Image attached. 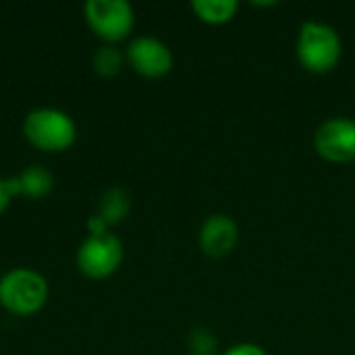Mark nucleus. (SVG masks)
<instances>
[{"label": "nucleus", "mask_w": 355, "mask_h": 355, "mask_svg": "<svg viewBox=\"0 0 355 355\" xmlns=\"http://www.w3.org/2000/svg\"><path fill=\"white\" fill-rule=\"evenodd\" d=\"M127 60L144 77H162L173 69V52L152 35L135 37L127 48Z\"/></svg>", "instance_id": "nucleus-7"}, {"label": "nucleus", "mask_w": 355, "mask_h": 355, "mask_svg": "<svg viewBox=\"0 0 355 355\" xmlns=\"http://www.w3.org/2000/svg\"><path fill=\"white\" fill-rule=\"evenodd\" d=\"M191 8L204 23L223 25L235 17L239 4L235 0H193Z\"/></svg>", "instance_id": "nucleus-10"}, {"label": "nucleus", "mask_w": 355, "mask_h": 355, "mask_svg": "<svg viewBox=\"0 0 355 355\" xmlns=\"http://www.w3.org/2000/svg\"><path fill=\"white\" fill-rule=\"evenodd\" d=\"M10 196H12V191H10V185H8V181L0 179V214H2V212H4V208L8 206V200H10Z\"/></svg>", "instance_id": "nucleus-15"}, {"label": "nucleus", "mask_w": 355, "mask_h": 355, "mask_svg": "<svg viewBox=\"0 0 355 355\" xmlns=\"http://www.w3.org/2000/svg\"><path fill=\"white\" fill-rule=\"evenodd\" d=\"M106 220L100 216V214H96V216H92L89 218V231H92V235H100V233H106Z\"/></svg>", "instance_id": "nucleus-16"}, {"label": "nucleus", "mask_w": 355, "mask_h": 355, "mask_svg": "<svg viewBox=\"0 0 355 355\" xmlns=\"http://www.w3.org/2000/svg\"><path fill=\"white\" fill-rule=\"evenodd\" d=\"M314 148L320 158L335 164H349L355 160V121L347 116H333L324 121L314 133Z\"/></svg>", "instance_id": "nucleus-5"}, {"label": "nucleus", "mask_w": 355, "mask_h": 355, "mask_svg": "<svg viewBox=\"0 0 355 355\" xmlns=\"http://www.w3.org/2000/svg\"><path fill=\"white\" fill-rule=\"evenodd\" d=\"M48 300L46 279L29 268H15L0 279V304L19 316L37 312Z\"/></svg>", "instance_id": "nucleus-2"}, {"label": "nucleus", "mask_w": 355, "mask_h": 355, "mask_svg": "<svg viewBox=\"0 0 355 355\" xmlns=\"http://www.w3.org/2000/svg\"><path fill=\"white\" fill-rule=\"evenodd\" d=\"M239 243V227L227 214H212L200 229V248L210 258L229 256Z\"/></svg>", "instance_id": "nucleus-8"}, {"label": "nucleus", "mask_w": 355, "mask_h": 355, "mask_svg": "<svg viewBox=\"0 0 355 355\" xmlns=\"http://www.w3.org/2000/svg\"><path fill=\"white\" fill-rule=\"evenodd\" d=\"M25 137L40 150L58 152L75 141L77 127L73 119L56 108H35L23 121Z\"/></svg>", "instance_id": "nucleus-3"}, {"label": "nucleus", "mask_w": 355, "mask_h": 355, "mask_svg": "<svg viewBox=\"0 0 355 355\" xmlns=\"http://www.w3.org/2000/svg\"><path fill=\"white\" fill-rule=\"evenodd\" d=\"M12 193H23L29 198H42L52 187V173L40 164L27 166L17 179H8Z\"/></svg>", "instance_id": "nucleus-9"}, {"label": "nucleus", "mask_w": 355, "mask_h": 355, "mask_svg": "<svg viewBox=\"0 0 355 355\" xmlns=\"http://www.w3.org/2000/svg\"><path fill=\"white\" fill-rule=\"evenodd\" d=\"M123 262V245L112 233L89 235L77 250V266L92 279L110 277Z\"/></svg>", "instance_id": "nucleus-4"}, {"label": "nucleus", "mask_w": 355, "mask_h": 355, "mask_svg": "<svg viewBox=\"0 0 355 355\" xmlns=\"http://www.w3.org/2000/svg\"><path fill=\"white\" fill-rule=\"evenodd\" d=\"M123 67V54L112 48V46H104L94 54V69L100 75H116Z\"/></svg>", "instance_id": "nucleus-12"}, {"label": "nucleus", "mask_w": 355, "mask_h": 355, "mask_svg": "<svg viewBox=\"0 0 355 355\" xmlns=\"http://www.w3.org/2000/svg\"><path fill=\"white\" fill-rule=\"evenodd\" d=\"M85 17L89 27L108 42H119L133 29V8L127 0H87Z\"/></svg>", "instance_id": "nucleus-6"}, {"label": "nucleus", "mask_w": 355, "mask_h": 355, "mask_svg": "<svg viewBox=\"0 0 355 355\" xmlns=\"http://www.w3.org/2000/svg\"><path fill=\"white\" fill-rule=\"evenodd\" d=\"M129 212V196L121 187H110L100 198V216L106 223H119Z\"/></svg>", "instance_id": "nucleus-11"}, {"label": "nucleus", "mask_w": 355, "mask_h": 355, "mask_svg": "<svg viewBox=\"0 0 355 355\" xmlns=\"http://www.w3.org/2000/svg\"><path fill=\"white\" fill-rule=\"evenodd\" d=\"M297 60L306 71L316 75L333 71L341 60L339 33L327 23H304L297 35Z\"/></svg>", "instance_id": "nucleus-1"}, {"label": "nucleus", "mask_w": 355, "mask_h": 355, "mask_svg": "<svg viewBox=\"0 0 355 355\" xmlns=\"http://www.w3.org/2000/svg\"><path fill=\"white\" fill-rule=\"evenodd\" d=\"M223 355H268L260 345L256 343H237L233 347H229Z\"/></svg>", "instance_id": "nucleus-14"}, {"label": "nucleus", "mask_w": 355, "mask_h": 355, "mask_svg": "<svg viewBox=\"0 0 355 355\" xmlns=\"http://www.w3.org/2000/svg\"><path fill=\"white\" fill-rule=\"evenodd\" d=\"M189 352L193 355H214L216 337L206 329H196L189 335Z\"/></svg>", "instance_id": "nucleus-13"}]
</instances>
